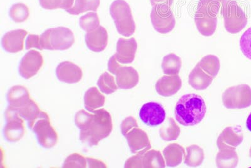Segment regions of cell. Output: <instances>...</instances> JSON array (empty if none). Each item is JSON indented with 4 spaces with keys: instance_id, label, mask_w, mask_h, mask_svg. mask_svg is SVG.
<instances>
[{
    "instance_id": "6da1fadb",
    "label": "cell",
    "mask_w": 251,
    "mask_h": 168,
    "mask_svg": "<svg viewBox=\"0 0 251 168\" xmlns=\"http://www.w3.org/2000/svg\"><path fill=\"white\" fill-rule=\"evenodd\" d=\"M93 113L82 109L75 116V124L80 130V140L89 146L97 145L113 131L112 117L106 109H97Z\"/></svg>"
},
{
    "instance_id": "7a4b0ae2",
    "label": "cell",
    "mask_w": 251,
    "mask_h": 168,
    "mask_svg": "<svg viewBox=\"0 0 251 168\" xmlns=\"http://www.w3.org/2000/svg\"><path fill=\"white\" fill-rule=\"evenodd\" d=\"M207 106L200 95L192 93L180 98L175 107V117L179 124L185 127L199 124L205 118Z\"/></svg>"
},
{
    "instance_id": "3957f363",
    "label": "cell",
    "mask_w": 251,
    "mask_h": 168,
    "mask_svg": "<svg viewBox=\"0 0 251 168\" xmlns=\"http://www.w3.org/2000/svg\"><path fill=\"white\" fill-rule=\"evenodd\" d=\"M220 8V0H200L197 4L195 22L203 36L210 37L216 32Z\"/></svg>"
},
{
    "instance_id": "277c9868",
    "label": "cell",
    "mask_w": 251,
    "mask_h": 168,
    "mask_svg": "<svg viewBox=\"0 0 251 168\" xmlns=\"http://www.w3.org/2000/svg\"><path fill=\"white\" fill-rule=\"evenodd\" d=\"M220 1L226 30L232 34L241 32L248 24V18L243 9L234 0Z\"/></svg>"
},
{
    "instance_id": "5b68a950",
    "label": "cell",
    "mask_w": 251,
    "mask_h": 168,
    "mask_svg": "<svg viewBox=\"0 0 251 168\" xmlns=\"http://www.w3.org/2000/svg\"><path fill=\"white\" fill-rule=\"evenodd\" d=\"M110 13L118 32L129 37L135 32L136 24L129 4L124 0H116L110 6Z\"/></svg>"
},
{
    "instance_id": "8992f818",
    "label": "cell",
    "mask_w": 251,
    "mask_h": 168,
    "mask_svg": "<svg viewBox=\"0 0 251 168\" xmlns=\"http://www.w3.org/2000/svg\"><path fill=\"white\" fill-rule=\"evenodd\" d=\"M73 33L64 27L49 28L40 35L42 50H66L75 43Z\"/></svg>"
},
{
    "instance_id": "52a82bcc",
    "label": "cell",
    "mask_w": 251,
    "mask_h": 168,
    "mask_svg": "<svg viewBox=\"0 0 251 168\" xmlns=\"http://www.w3.org/2000/svg\"><path fill=\"white\" fill-rule=\"evenodd\" d=\"M37 136L38 142L46 149H51L57 145L59 138L50 122L48 115L43 111L37 120L29 127Z\"/></svg>"
},
{
    "instance_id": "ba28073f",
    "label": "cell",
    "mask_w": 251,
    "mask_h": 168,
    "mask_svg": "<svg viewBox=\"0 0 251 168\" xmlns=\"http://www.w3.org/2000/svg\"><path fill=\"white\" fill-rule=\"evenodd\" d=\"M222 100L228 109L247 108L251 105V88L245 84L230 87L224 91Z\"/></svg>"
},
{
    "instance_id": "9c48e42d",
    "label": "cell",
    "mask_w": 251,
    "mask_h": 168,
    "mask_svg": "<svg viewBox=\"0 0 251 168\" xmlns=\"http://www.w3.org/2000/svg\"><path fill=\"white\" fill-rule=\"evenodd\" d=\"M150 19L154 28L161 34L171 32L176 24L171 7L166 4H157L153 6L150 13Z\"/></svg>"
},
{
    "instance_id": "30bf717a",
    "label": "cell",
    "mask_w": 251,
    "mask_h": 168,
    "mask_svg": "<svg viewBox=\"0 0 251 168\" xmlns=\"http://www.w3.org/2000/svg\"><path fill=\"white\" fill-rule=\"evenodd\" d=\"M6 123L4 128V136L10 142L22 140L25 134L24 119L19 115L14 107L9 105L5 112Z\"/></svg>"
},
{
    "instance_id": "8fae6325",
    "label": "cell",
    "mask_w": 251,
    "mask_h": 168,
    "mask_svg": "<svg viewBox=\"0 0 251 168\" xmlns=\"http://www.w3.org/2000/svg\"><path fill=\"white\" fill-rule=\"evenodd\" d=\"M140 118L149 127H157L162 124L166 118V112L162 105L159 103H146L141 107L139 113Z\"/></svg>"
},
{
    "instance_id": "7c38bea8",
    "label": "cell",
    "mask_w": 251,
    "mask_h": 168,
    "mask_svg": "<svg viewBox=\"0 0 251 168\" xmlns=\"http://www.w3.org/2000/svg\"><path fill=\"white\" fill-rule=\"evenodd\" d=\"M44 64V59L39 51L30 50L22 58L19 68L20 75L30 79L37 75Z\"/></svg>"
},
{
    "instance_id": "4fadbf2b",
    "label": "cell",
    "mask_w": 251,
    "mask_h": 168,
    "mask_svg": "<svg viewBox=\"0 0 251 168\" xmlns=\"http://www.w3.org/2000/svg\"><path fill=\"white\" fill-rule=\"evenodd\" d=\"M137 48V42L134 38L129 39L120 38L116 45V53L114 56L119 63L131 64L135 59Z\"/></svg>"
},
{
    "instance_id": "5bb4252c",
    "label": "cell",
    "mask_w": 251,
    "mask_h": 168,
    "mask_svg": "<svg viewBox=\"0 0 251 168\" xmlns=\"http://www.w3.org/2000/svg\"><path fill=\"white\" fill-rule=\"evenodd\" d=\"M243 133L241 127H226L217 138V147L219 150L227 147L235 149L243 142Z\"/></svg>"
},
{
    "instance_id": "9a60e30c",
    "label": "cell",
    "mask_w": 251,
    "mask_h": 168,
    "mask_svg": "<svg viewBox=\"0 0 251 168\" xmlns=\"http://www.w3.org/2000/svg\"><path fill=\"white\" fill-rule=\"evenodd\" d=\"M181 86L182 81L180 76L165 75L157 81L155 88L159 95L164 97H169L178 93Z\"/></svg>"
},
{
    "instance_id": "2e32d148",
    "label": "cell",
    "mask_w": 251,
    "mask_h": 168,
    "mask_svg": "<svg viewBox=\"0 0 251 168\" xmlns=\"http://www.w3.org/2000/svg\"><path fill=\"white\" fill-rule=\"evenodd\" d=\"M125 137L131 151L134 154L151 149L147 134L138 127L131 130Z\"/></svg>"
},
{
    "instance_id": "e0dca14e",
    "label": "cell",
    "mask_w": 251,
    "mask_h": 168,
    "mask_svg": "<svg viewBox=\"0 0 251 168\" xmlns=\"http://www.w3.org/2000/svg\"><path fill=\"white\" fill-rule=\"evenodd\" d=\"M58 79L67 84H76L82 80V69L69 61L62 62L56 69Z\"/></svg>"
},
{
    "instance_id": "ac0fdd59",
    "label": "cell",
    "mask_w": 251,
    "mask_h": 168,
    "mask_svg": "<svg viewBox=\"0 0 251 168\" xmlns=\"http://www.w3.org/2000/svg\"><path fill=\"white\" fill-rule=\"evenodd\" d=\"M115 75L118 88L122 89L134 88L138 84L140 79L138 71L132 67L121 66Z\"/></svg>"
},
{
    "instance_id": "d6986e66",
    "label": "cell",
    "mask_w": 251,
    "mask_h": 168,
    "mask_svg": "<svg viewBox=\"0 0 251 168\" xmlns=\"http://www.w3.org/2000/svg\"><path fill=\"white\" fill-rule=\"evenodd\" d=\"M108 38L106 29L100 26L93 32L87 33L86 43L87 48L93 52H102L106 48Z\"/></svg>"
},
{
    "instance_id": "ffe728a7",
    "label": "cell",
    "mask_w": 251,
    "mask_h": 168,
    "mask_svg": "<svg viewBox=\"0 0 251 168\" xmlns=\"http://www.w3.org/2000/svg\"><path fill=\"white\" fill-rule=\"evenodd\" d=\"M28 32L25 30H16L6 33L2 39V46L6 51L17 53L24 49L25 38Z\"/></svg>"
},
{
    "instance_id": "44dd1931",
    "label": "cell",
    "mask_w": 251,
    "mask_h": 168,
    "mask_svg": "<svg viewBox=\"0 0 251 168\" xmlns=\"http://www.w3.org/2000/svg\"><path fill=\"white\" fill-rule=\"evenodd\" d=\"M214 78L208 75L197 65L188 76V83L196 90H204L212 84Z\"/></svg>"
},
{
    "instance_id": "7402d4cb",
    "label": "cell",
    "mask_w": 251,
    "mask_h": 168,
    "mask_svg": "<svg viewBox=\"0 0 251 168\" xmlns=\"http://www.w3.org/2000/svg\"><path fill=\"white\" fill-rule=\"evenodd\" d=\"M163 155L167 167H176L182 162L185 156V151L180 145L172 144L163 150Z\"/></svg>"
},
{
    "instance_id": "603a6c76",
    "label": "cell",
    "mask_w": 251,
    "mask_h": 168,
    "mask_svg": "<svg viewBox=\"0 0 251 168\" xmlns=\"http://www.w3.org/2000/svg\"><path fill=\"white\" fill-rule=\"evenodd\" d=\"M9 105L19 108L31 99L28 89L22 86H15L9 90L7 95Z\"/></svg>"
},
{
    "instance_id": "cb8c5ba5",
    "label": "cell",
    "mask_w": 251,
    "mask_h": 168,
    "mask_svg": "<svg viewBox=\"0 0 251 168\" xmlns=\"http://www.w3.org/2000/svg\"><path fill=\"white\" fill-rule=\"evenodd\" d=\"M239 158L235 148L227 147L219 150L217 154L216 165L218 168H235L238 164Z\"/></svg>"
},
{
    "instance_id": "d4e9b609",
    "label": "cell",
    "mask_w": 251,
    "mask_h": 168,
    "mask_svg": "<svg viewBox=\"0 0 251 168\" xmlns=\"http://www.w3.org/2000/svg\"><path fill=\"white\" fill-rule=\"evenodd\" d=\"M105 101V96L96 87L89 89L84 95L85 107L91 112L104 106Z\"/></svg>"
},
{
    "instance_id": "484cf974",
    "label": "cell",
    "mask_w": 251,
    "mask_h": 168,
    "mask_svg": "<svg viewBox=\"0 0 251 168\" xmlns=\"http://www.w3.org/2000/svg\"><path fill=\"white\" fill-rule=\"evenodd\" d=\"M141 165L145 168H165L166 163L160 151L149 149L143 152Z\"/></svg>"
},
{
    "instance_id": "4316f807",
    "label": "cell",
    "mask_w": 251,
    "mask_h": 168,
    "mask_svg": "<svg viewBox=\"0 0 251 168\" xmlns=\"http://www.w3.org/2000/svg\"><path fill=\"white\" fill-rule=\"evenodd\" d=\"M182 60L178 56L170 53L163 57L161 68L165 75H176L180 73Z\"/></svg>"
},
{
    "instance_id": "83f0119b",
    "label": "cell",
    "mask_w": 251,
    "mask_h": 168,
    "mask_svg": "<svg viewBox=\"0 0 251 168\" xmlns=\"http://www.w3.org/2000/svg\"><path fill=\"white\" fill-rule=\"evenodd\" d=\"M197 66L213 78L216 77L221 68V63L216 56L208 55L203 57L197 64Z\"/></svg>"
},
{
    "instance_id": "f1b7e54d",
    "label": "cell",
    "mask_w": 251,
    "mask_h": 168,
    "mask_svg": "<svg viewBox=\"0 0 251 168\" xmlns=\"http://www.w3.org/2000/svg\"><path fill=\"white\" fill-rule=\"evenodd\" d=\"M187 155L184 158L185 165L190 167H197L202 164L205 154L201 147L197 145H192L187 147Z\"/></svg>"
},
{
    "instance_id": "f546056e",
    "label": "cell",
    "mask_w": 251,
    "mask_h": 168,
    "mask_svg": "<svg viewBox=\"0 0 251 168\" xmlns=\"http://www.w3.org/2000/svg\"><path fill=\"white\" fill-rule=\"evenodd\" d=\"M100 4V0H75V5L66 11L69 14L78 15L88 11L96 12Z\"/></svg>"
},
{
    "instance_id": "4dcf8cb0",
    "label": "cell",
    "mask_w": 251,
    "mask_h": 168,
    "mask_svg": "<svg viewBox=\"0 0 251 168\" xmlns=\"http://www.w3.org/2000/svg\"><path fill=\"white\" fill-rule=\"evenodd\" d=\"M181 130L172 118H170L168 122L163 125L160 129L161 138L165 141L176 140L180 136Z\"/></svg>"
},
{
    "instance_id": "1f68e13d",
    "label": "cell",
    "mask_w": 251,
    "mask_h": 168,
    "mask_svg": "<svg viewBox=\"0 0 251 168\" xmlns=\"http://www.w3.org/2000/svg\"><path fill=\"white\" fill-rule=\"evenodd\" d=\"M97 84L100 90L106 95H111L116 92L118 88L113 76L107 72L100 75L98 80Z\"/></svg>"
},
{
    "instance_id": "d6a6232c",
    "label": "cell",
    "mask_w": 251,
    "mask_h": 168,
    "mask_svg": "<svg viewBox=\"0 0 251 168\" xmlns=\"http://www.w3.org/2000/svg\"><path fill=\"white\" fill-rule=\"evenodd\" d=\"M9 15L13 21L17 23H21L28 19L30 16V10L26 4L17 3L10 8Z\"/></svg>"
},
{
    "instance_id": "836d02e7",
    "label": "cell",
    "mask_w": 251,
    "mask_h": 168,
    "mask_svg": "<svg viewBox=\"0 0 251 168\" xmlns=\"http://www.w3.org/2000/svg\"><path fill=\"white\" fill-rule=\"evenodd\" d=\"M100 21L97 13L90 12L80 17V26L87 33L93 32L100 27Z\"/></svg>"
},
{
    "instance_id": "e575fe53",
    "label": "cell",
    "mask_w": 251,
    "mask_h": 168,
    "mask_svg": "<svg viewBox=\"0 0 251 168\" xmlns=\"http://www.w3.org/2000/svg\"><path fill=\"white\" fill-rule=\"evenodd\" d=\"M74 1L75 0H40V4L46 10L64 9L67 10L72 8Z\"/></svg>"
},
{
    "instance_id": "d590c367",
    "label": "cell",
    "mask_w": 251,
    "mask_h": 168,
    "mask_svg": "<svg viewBox=\"0 0 251 168\" xmlns=\"http://www.w3.org/2000/svg\"><path fill=\"white\" fill-rule=\"evenodd\" d=\"M87 163L86 158L79 154L74 153L69 155L64 161V168H86Z\"/></svg>"
},
{
    "instance_id": "8d00e7d4",
    "label": "cell",
    "mask_w": 251,
    "mask_h": 168,
    "mask_svg": "<svg viewBox=\"0 0 251 168\" xmlns=\"http://www.w3.org/2000/svg\"><path fill=\"white\" fill-rule=\"evenodd\" d=\"M240 49L244 56L251 60V27L242 35L240 39Z\"/></svg>"
},
{
    "instance_id": "74e56055",
    "label": "cell",
    "mask_w": 251,
    "mask_h": 168,
    "mask_svg": "<svg viewBox=\"0 0 251 168\" xmlns=\"http://www.w3.org/2000/svg\"><path fill=\"white\" fill-rule=\"evenodd\" d=\"M137 127H138V124L135 118L129 116L123 121L121 124V131H122L123 135L126 136L131 130Z\"/></svg>"
},
{
    "instance_id": "f35d334b",
    "label": "cell",
    "mask_w": 251,
    "mask_h": 168,
    "mask_svg": "<svg viewBox=\"0 0 251 168\" xmlns=\"http://www.w3.org/2000/svg\"><path fill=\"white\" fill-rule=\"evenodd\" d=\"M148 151V150H147ZM146 151H142L138 152L136 155L131 157L126 161L125 164V168H142L141 165V160H142V156L143 152Z\"/></svg>"
},
{
    "instance_id": "ab89813d",
    "label": "cell",
    "mask_w": 251,
    "mask_h": 168,
    "mask_svg": "<svg viewBox=\"0 0 251 168\" xmlns=\"http://www.w3.org/2000/svg\"><path fill=\"white\" fill-rule=\"evenodd\" d=\"M26 49L35 48L42 51L41 42H40V36L38 35L30 34L28 35L26 40Z\"/></svg>"
},
{
    "instance_id": "60d3db41",
    "label": "cell",
    "mask_w": 251,
    "mask_h": 168,
    "mask_svg": "<svg viewBox=\"0 0 251 168\" xmlns=\"http://www.w3.org/2000/svg\"><path fill=\"white\" fill-rule=\"evenodd\" d=\"M87 165L89 168H107V165L105 164L103 161L95 160V159L91 158H86Z\"/></svg>"
},
{
    "instance_id": "b9f144b4",
    "label": "cell",
    "mask_w": 251,
    "mask_h": 168,
    "mask_svg": "<svg viewBox=\"0 0 251 168\" xmlns=\"http://www.w3.org/2000/svg\"><path fill=\"white\" fill-rule=\"evenodd\" d=\"M121 65L118 62L117 59H116L115 56L114 55L112 56L111 59H109L108 62V69L110 72L113 75H116V71H118V69Z\"/></svg>"
},
{
    "instance_id": "7bdbcfd3",
    "label": "cell",
    "mask_w": 251,
    "mask_h": 168,
    "mask_svg": "<svg viewBox=\"0 0 251 168\" xmlns=\"http://www.w3.org/2000/svg\"><path fill=\"white\" fill-rule=\"evenodd\" d=\"M152 6H154L157 4H166L172 7L174 4V0H150Z\"/></svg>"
},
{
    "instance_id": "ee69618b",
    "label": "cell",
    "mask_w": 251,
    "mask_h": 168,
    "mask_svg": "<svg viewBox=\"0 0 251 168\" xmlns=\"http://www.w3.org/2000/svg\"><path fill=\"white\" fill-rule=\"evenodd\" d=\"M246 127H247L248 131L251 132V113L248 116L247 120H246Z\"/></svg>"
},
{
    "instance_id": "f6af8a7d",
    "label": "cell",
    "mask_w": 251,
    "mask_h": 168,
    "mask_svg": "<svg viewBox=\"0 0 251 168\" xmlns=\"http://www.w3.org/2000/svg\"><path fill=\"white\" fill-rule=\"evenodd\" d=\"M250 158H251V148L250 150Z\"/></svg>"
}]
</instances>
